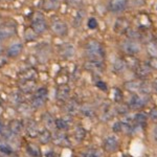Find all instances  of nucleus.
<instances>
[{"label":"nucleus","instance_id":"f257e3e1","mask_svg":"<svg viewBox=\"0 0 157 157\" xmlns=\"http://www.w3.org/2000/svg\"><path fill=\"white\" fill-rule=\"evenodd\" d=\"M86 55L89 58V60H98L102 61L105 57V50L103 45L97 40H90L87 42L85 47Z\"/></svg>","mask_w":157,"mask_h":157},{"label":"nucleus","instance_id":"f03ea898","mask_svg":"<svg viewBox=\"0 0 157 157\" xmlns=\"http://www.w3.org/2000/svg\"><path fill=\"white\" fill-rule=\"evenodd\" d=\"M30 29L34 30L37 35H41L46 32L47 23L46 20L43 17V15H41L40 13H36L34 15L32 20V24H30Z\"/></svg>","mask_w":157,"mask_h":157},{"label":"nucleus","instance_id":"7ed1b4c3","mask_svg":"<svg viewBox=\"0 0 157 157\" xmlns=\"http://www.w3.org/2000/svg\"><path fill=\"white\" fill-rule=\"evenodd\" d=\"M17 33V25L15 22L6 21L0 25V42L12 38Z\"/></svg>","mask_w":157,"mask_h":157},{"label":"nucleus","instance_id":"20e7f679","mask_svg":"<svg viewBox=\"0 0 157 157\" xmlns=\"http://www.w3.org/2000/svg\"><path fill=\"white\" fill-rule=\"evenodd\" d=\"M121 50L128 56H134L140 52V44L135 40H126L121 44Z\"/></svg>","mask_w":157,"mask_h":157},{"label":"nucleus","instance_id":"39448f33","mask_svg":"<svg viewBox=\"0 0 157 157\" xmlns=\"http://www.w3.org/2000/svg\"><path fill=\"white\" fill-rule=\"evenodd\" d=\"M104 150L108 153H114L120 148V141L115 135H109L104 139Z\"/></svg>","mask_w":157,"mask_h":157},{"label":"nucleus","instance_id":"423d86ee","mask_svg":"<svg viewBox=\"0 0 157 157\" xmlns=\"http://www.w3.org/2000/svg\"><path fill=\"white\" fill-rule=\"evenodd\" d=\"M149 101V98H147V95L145 94H133L129 100V108L131 109H140L145 107L147 102Z\"/></svg>","mask_w":157,"mask_h":157},{"label":"nucleus","instance_id":"0eeeda50","mask_svg":"<svg viewBox=\"0 0 157 157\" xmlns=\"http://www.w3.org/2000/svg\"><path fill=\"white\" fill-rule=\"evenodd\" d=\"M52 141L59 147H69L70 141L68 136L63 131H58L52 135Z\"/></svg>","mask_w":157,"mask_h":157},{"label":"nucleus","instance_id":"6e6552de","mask_svg":"<svg viewBox=\"0 0 157 157\" xmlns=\"http://www.w3.org/2000/svg\"><path fill=\"white\" fill-rule=\"evenodd\" d=\"M52 32L59 37H64L67 35L68 27L65 22L61 21V20H55L52 23Z\"/></svg>","mask_w":157,"mask_h":157},{"label":"nucleus","instance_id":"1a4fd4ad","mask_svg":"<svg viewBox=\"0 0 157 157\" xmlns=\"http://www.w3.org/2000/svg\"><path fill=\"white\" fill-rule=\"evenodd\" d=\"M70 95V87L67 84H62L58 87L56 98L59 102H67Z\"/></svg>","mask_w":157,"mask_h":157},{"label":"nucleus","instance_id":"9d476101","mask_svg":"<svg viewBox=\"0 0 157 157\" xmlns=\"http://www.w3.org/2000/svg\"><path fill=\"white\" fill-rule=\"evenodd\" d=\"M135 75L139 78H146L150 77L152 73V68L149 66L148 63H139L135 68Z\"/></svg>","mask_w":157,"mask_h":157},{"label":"nucleus","instance_id":"9b49d317","mask_svg":"<svg viewBox=\"0 0 157 157\" xmlns=\"http://www.w3.org/2000/svg\"><path fill=\"white\" fill-rule=\"evenodd\" d=\"M85 68L93 73H101L104 70V63L103 61L89 60L85 63Z\"/></svg>","mask_w":157,"mask_h":157},{"label":"nucleus","instance_id":"f8f14e48","mask_svg":"<svg viewBox=\"0 0 157 157\" xmlns=\"http://www.w3.org/2000/svg\"><path fill=\"white\" fill-rule=\"evenodd\" d=\"M128 6V0H110L109 10L112 13H121L125 11Z\"/></svg>","mask_w":157,"mask_h":157},{"label":"nucleus","instance_id":"ddd939ff","mask_svg":"<svg viewBox=\"0 0 157 157\" xmlns=\"http://www.w3.org/2000/svg\"><path fill=\"white\" fill-rule=\"evenodd\" d=\"M39 127H38L37 121L34 120H27L25 124V133L29 136V137H37L39 134Z\"/></svg>","mask_w":157,"mask_h":157},{"label":"nucleus","instance_id":"4468645a","mask_svg":"<svg viewBox=\"0 0 157 157\" xmlns=\"http://www.w3.org/2000/svg\"><path fill=\"white\" fill-rule=\"evenodd\" d=\"M37 83L36 81H22L19 82V91L21 93H32L36 91Z\"/></svg>","mask_w":157,"mask_h":157},{"label":"nucleus","instance_id":"2eb2a0df","mask_svg":"<svg viewBox=\"0 0 157 157\" xmlns=\"http://www.w3.org/2000/svg\"><path fill=\"white\" fill-rule=\"evenodd\" d=\"M36 78H37V70L33 67L27 68V69L23 70V71H21L18 75L19 82H22V81H34L36 80Z\"/></svg>","mask_w":157,"mask_h":157},{"label":"nucleus","instance_id":"dca6fc26","mask_svg":"<svg viewBox=\"0 0 157 157\" xmlns=\"http://www.w3.org/2000/svg\"><path fill=\"white\" fill-rule=\"evenodd\" d=\"M80 104H78L75 98L68 100L65 106V110H66L68 115H75L80 111Z\"/></svg>","mask_w":157,"mask_h":157},{"label":"nucleus","instance_id":"f3484780","mask_svg":"<svg viewBox=\"0 0 157 157\" xmlns=\"http://www.w3.org/2000/svg\"><path fill=\"white\" fill-rule=\"evenodd\" d=\"M42 121H43V125L45 126V128L49 131L52 130L56 127V120L54 116H52V114H50L49 112H45L42 115Z\"/></svg>","mask_w":157,"mask_h":157},{"label":"nucleus","instance_id":"a211bd4d","mask_svg":"<svg viewBox=\"0 0 157 157\" xmlns=\"http://www.w3.org/2000/svg\"><path fill=\"white\" fill-rule=\"evenodd\" d=\"M129 29V21L125 18H120L116 20L114 25V30L118 34L126 33Z\"/></svg>","mask_w":157,"mask_h":157},{"label":"nucleus","instance_id":"6ab92c4d","mask_svg":"<svg viewBox=\"0 0 157 157\" xmlns=\"http://www.w3.org/2000/svg\"><path fill=\"white\" fill-rule=\"evenodd\" d=\"M75 55V47L71 44H64L60 48V56L64 59H69Z\"/></svg>","mask_w":157,"mask_h":157},{"label":"nucleus","instance_id":"aec40b11","mask_svg":"<svg viewBox=\"0 0 157 157\" xmlns=\"http://www.w3.org/2000/svg\"><path fill=\"white\" fill-rule=\"evenodd\" d=\"M141 85H143V82H140V81H129V82L125 83V88L126 90L130 91V92L136 93L140 92Z\"/></svg>","mask_w":157,"mask_h":157},{"label":"nucleus","instance_id":"412c9836","mask_svg":"<svg viewBox=\"0 0 157 157\" xmlns=\"http://www.w3.org/2000/svg\"><path fill=\"white\" fill-rule=\"evenodd\" d=\"M22 123L18 120H13L10 121V125H9V130L11 131L12 134L14 135H19L20 133L22 132Z\"/></svg>","mask_w":157,"mask_h":157},{"label":"nucleus","instance_id":"4be33fe9","mask_svg":"<svg viewBox=\"0 0 157 157\" xmlns=\"http://www.w3.org/2000/svg\"><path fill=\"white\" fill-rule=\"evenodd\" d=\"M80 112L85 117H94L95 116V110L90 104H83L82 106H80Z\"/></svg>","mask_w":157,"mask_h":157},{"label":"nucleus","instance_id":"5701e85b","mask_svg":"<svg viewBox=\"0 0 157 157\" xmlns=\"http://www.w3.org/2000/svg\"><path fill=\"white\" fill-rule=\"evenodd\" d=\"M22 49H23V45H22L21 43H14V44L11 45V46L9 47V49H7V56L12 58H15L21 54Z\"/></svg>","mask_w":157,"mask_h":157},{"label":"nucleus","instance_id":"b1692460","mask_svg":"<svg viewBox=\"0 0 157 157\" xmlns=\"http://www.w3.org/2000/svg\"><path fill=\"white\" fill-rule=\"evenodd\" d=\"M52 132H50L49 130H47V129H44V130H42L41 132H39L38 134V139H39V141L42 144V145H47L48 143L52 141Z\"/></svg>","mask_w":157,"mask_h":157},{"label":"nucleus","instance_id":"393cba45","mask_svg":"<svg viewBox=\"0 0 157 157\" xmlns=\"http://www.w3.org/2000/svg\"><path fill=\"white\" fill-rule=\"evenodd\" d=\"M73 136H75L77 141L84 140V138L86 137V130L82 126H77L75 128V131H73Z\"/></svg>","mask_w":157,"mask_h":157},{"label":"nucleus","instance_id":"a878e982","mask_svg":"<svg viewBox=\"0 0 157 157\" xmlns=\"http://www.w3.org/2000/svg\"><path fill=\"white\" fill-rule=\"evenodd\" d=\"M26 151L32 157H40L41 156V152H40L39 147L35 144H27L26 145Z\"/></svg>","mask_w":157,"mask_h":157},{"label":"nucleus","instance_id":"bb28decb","mask_svg":"<svg viewBox=\"0 0 157 157\" xmlns=\"http://www.w3.org/2000/svg\"><path fill=\"white\" fill-rule=\"evenodd\" d=\"M60 4V0H45L43 3V9L46 11H54L58 9Z\"/></svg>","mask_w":157,"mask_h":157},{"label":"nucleus","instance_id":"cd10ccee","mask_svg":"<svg viewBox=\"0 0 157 157\" xmlns=\"http://www.w3.org/2000/svg\"><path fill=\"white\" fill-rule=\"evenodd\" d=\"M147 118H148V115L144 112H139L136 113L135 115L133 116V120H134V125H138V126H143L145 125V123L147 121Z\"/></svg>","mask_w":157,"mask_h":157},{"label":"nucleus","instance_id":"c85d7f7f","mask_svg":"<svg viewBox=\"0 0 157 157\" xmlns=\"http://www.w3.org/2000/svg\"><path fill=\"white\" fill-rule=\"evenodd\" d=\"M68 127H69V121H67V118L63 117V118H58V120H56V128L59 131L67 130Z\"/></svg>","mask_w":157,"mask_h":157},{"label":"nucleus","instance_id":"c756f323","mask_svg":"<svg viewBox=\"0 0 157 157\" xmlns=\"http://www.w3.org/2000/svg\"><path fill=\"white\" fill-rule=\"evenodd\" d=\"M114 114H115V109L111 108V106H107V107L104 109V111L102 113V118H103V121H108L114 116Z\"/></svg>","mask_w":157,"mask_h":157},{"label":"nucleus","instance_id":"7c9ffc66","mask_svg":"<svg viewBox=\"0 0 157 157\" xmlns=\"http://www.w3.org/2000/svg\"><path fill=\"white\" fill-rule=\"evenodd\" d=\"M33 98H37L43 101H47V98H48V90H47L46 87L39 88L38 90L35 91V94Z\"/></svg>","mask_w":157,"mask_h":157},{"label":"nucleus","instance_id":"2f4dec72","mask_svg":"<svg viewBox=\"0 0 157 157\" xmlns=\"http://www.w3.org/2000/svg\"><path fill=\"white\" fill-rule=\"evenodd\" d=\"M124 61L126 63V66H129L133 68V69H135L137 67V65L139 64V61L135 57H133V56H127V58H125Z\"/></svg>","mask_w":157,"mask_h":157},{"label":"nucleus","instance_id":"473e14b6","mask_svg":"<svg viewBox=\"0 0 157 157\" xmlns=\"http://www.w3.org/2000/svg\"><path fill=\"white\" fill-rule=\"evenodd\" d=\"M147 52H148V54L151 58L157 57V43L153 41L149 42L147 44Z\"/></svg>","mask_w":157,"mask_h":157},{"label":"nucleus","instance_id":"72a5a7b5","mask_svg":"<svg viewBox=\"0 0 157 157\" xmlns=\"http://www.w3.org/2000/svg\"><path fill=\"white\" fill-rule=\"evenodd\" d=\"M127 67L126 66V63L124 59H117L113 63V69L115 70L116 72H121L123 70H125V68Z\"/></svg>","mask_w":157,"mask_h":157},{"label":"nucleus","instance_id":"f704fd0d","mask_svg":"<svg viewBox=\"0 0 157 157\" xmlns=\"http://www.w3.org/2000/svg\"><path fill=\"white\" fill-rule=\"evenodd\" d=\"M11 100L14 104L19 105V104L23 103V95H22V93L20 91H16V92H14L11 95Z\"/></svg>","mask_w":157,"mask_h":157},{"label":"nucleus","instance_id":"c9c22d12","mask_svg":"<svg viewBox=\"0 0 157 157\" xmlns=\"http://www.w3.org/2000/svg\"><path fill=\"white\" fill-rule=\"evenodd\" d=\"M0 152L3 154H12L13 153V149L12 147H10L9 144H6V141H0Z\"/></svg>","mask_w":157,"mask_h":157},{"label":"nucleus","instance_id":"e433bc0d","mask_svg":"<svg viewBox=\"0 0 157 157\" xmlns=\"http://www.w3.org/2000/svg\"><path fill=\"white\" fill-rule=\"evenodd\" d=\"M115 112H117L118 114L121 115H126L129 112V106L126 105H120L115 108Z\"/></svg>","mask_w":157,"mask_h":157},{"label":"nucleus","instance_id":"4c0bfd02","mask_svg":"<svg viewBox=\"0 0 157 157\" xmlns=\"http://www.w3.org/2000/svg\"><path fill=\"white\" fill-rule=\"evenodd\" d=\"M36 36H37V34L32 29H27L26 32H25V39H26V41H34V40L36 39Z\"/></svg>","mask_w":157,"mask_h":157},{"label":"nucleus","instance_id":"58836bf2","mask_svg":"<svg viewBox=\"0 0 157 157\" xmlns=\"http://www.w3.org/2000/svg\"><path fill=\"white\" fill-rule=\"evenodd\" d=\"M83 157H100V154L97 150H93V149H90V150H87L82 153Z\"/></svg>","mask_w":157,"mask_h":157},{"label":"nucleus","instance_id":"ea45409f","mask_svg":"<svg viewBox=\"0 0 157 157\" xmlns=\"http://www.w3.org/2000/svg\"><path fill=\"white\" fill-rule=\"evenodd\" d=\"M29 109H30V107H29V105H26V104H25L24 102L18 105V110L21 113H23V114H27V113L29 112Z\"/></svg>","mask_w":157,"mask_h":157},{"label":"nucleus","instance_id":"a19ab883","mask_svg":"<svg viewBox=\"0 0 157 157\" xmlns=\"http://www.w3.org/2000/svg\"><path fill=\"white\" fill-rule=\"evenodd\" d=\"M113 98H114L115 102H120L121 98H123V93H121V91L120 89H117V88L113 89Z\"/></svg>","mask_w":157,"mask_h":157},{"label":"nucleus","instance_id":"79ce46f5","mask_svg":"<svg viewBox=\"0 0 157 157\" xmlns=\"http://www.w3.org/2000/svg\"><path fill=\"white\" fill-rule=\"evenodd\" d=\"M88 27H89L90 29H97L98 27V21H97V19L95 18H89V20H88Z\"/></svg>","mask_w":157,"mask_h":157},{"label":"nucleus","instance_id":"37998d69","mask_svg":"<svg viewBox=\"0 0 157 157\" xmlns=\"http://www.w3.org/2000/svg\"><path fill=\"white\" fill-rule=\"evenodd\" d=\"M149 117L153 121H157V107H154L149 113Z\"/></svg>","mask_w":157,"mask_h":157},{"label":"nucleus","instance_id":"c03bdc74","mask_svg":"<svg viewBox=\"0 0 157 157\" xmlns=\"http://www.w3.org/2000/svg\"><path fill=\"white\" fill-rule=\"evenodd\" d=\"M149 66H150L152 69H157V57H153L151 58L150 61L148 62Z\"/></svg>","mask_w":157,"mask_h":157},{"label":"nucleus","instance_id":"a18cd8bd","mask_svg":"<svg viewBox=\"0 0 157 157\" xmlns=\"http://www.w3.org/2000/svg\"><path fill=\"white\" fill-rule=\"evenodd\" d=\"M95 85H97V87L100 88L101 90L107 91V85H106L105 83L103 82V81H98V82L95 83Z\"/></svg>","mask_w":157,"mask_h":157},{"label":"nucleus","instance_id":"49530a36","mask_svg":"<svg viewBox=\"0 0 157 157\" xmlns=\"http://www.w3.org/2000/svg\"><path fill=\"white\" fill-rule=\"evenodd\" d=\"M6 63H7V57L3 55H0V67L4 66Z\"/></svg>","mask_w":157,"mask_h":157},{"label":"nucleus","instance_id":"de8ad7c7","mask_svg":"<svg viewBox=\"0 0 157 157\" xmlns=\"http://www.w3.org/2000/svg\"><path fill=\"white\" fill-rule=\"evenodd\" d=\"M78 1H80V0H68V2H69L70 4H73V6L78 4Z\"/></svg>","mask_w":157,"mask_h":157},{"label":"nucleus","instance_id":"09e8293b","mask_svg":"<svg viewBox=\"0 0 157 157\" xmlns=\"http://www.w3.org/2000/svg\"><path fill=\"white\" fill-rule=\"evenodd\" d=\"M153 88H154V90H155L156 92H157V78L153 82Z\"/></svg>","mask_w":157,"mask_h":157},{"label":"nucleus","instance_id":"8fccbe9b","mask_svg":"<svg viewBox=\"0 0 157 157\" xmlns=\"http://www.w3.org/2000/svg\"><path fill=\"white\" fill-rule=\"evenodd\" d=\"M154 137H155V139L157 140V126L155 127V129H154Z\"/></svg>","mask_w":157,"mask_h":157},{"label":"nucleus","instance_id":"3c124183","mask_svg":"<svg viewBox=\"0 0 157 157\" xmlns=\"http://www.w3.org/2000/svg\"><path fill=\"white\" fill-rule=\"evenodd\" d=\"M3 132V125H2V123L0 121V133Z\"/></svg>","mask_w":157,"mask_h":157},{"label":"nucleus","instance_id":"603ef678","mask_svg":"<svg viewBox=\"0 0 157 157\" xmlns=\"http://www.w3.org/2000/svg\"><path fill=\"white\" fill-rule=\"evenodd\" d=\"M1 52H2V47H1V45H0V54H1Z\"/></svg>","mask_w":157,"mask_h":157},{"label":"nucleus","instance_id":"864d4df0","mask_svg":"<svg viewBox=\"0 0 157 157\" xmlns=\"http://www.w3.org/2000/svg\"><path fill=\"white\" fill-rule=\"evenodd\" d=\"M124 157H131V156H124Z\"/></svg>","mask_w":157,"mask_h":157}]
</instances>
